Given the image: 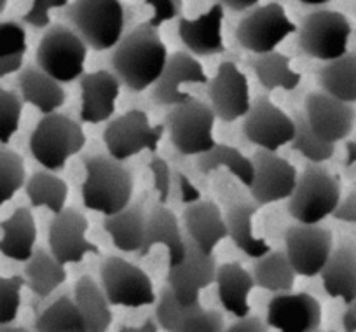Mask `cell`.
<instances>
[{"instance_id": "cell-1", "label": "cell", "mask_w": 356, "mask_h": 332, "mask_svg": "<svg viewBox=\"0 0 356 332\" xmlns=\"http://www.w3.org/2000/svg\"><path fill=\"white\" fill-rule=\"evenodd\" d=\"M168 56L159 32L147 22L126 32L112 47L111 67L122 88L131 93H143L159 79Z\"/></svg>"}, {"instance_id": "cell-2", "label": "cell", "mask_w": 356, "mask_h": 332, "mask_svg": "<svg viewBox=\"0 0 356 332\" xmlns=\"http://www.w3.org/2000/svg\"><path fill=\"white\" fill-rule=\"evenodd\" d=\"M86 179L82 184V203L88 210L114 215L133 200L131 170L111 154H88L82 157Z\"/></svg>"}, {"instance_id": "cell-3", "label": "cell", "mask_w": 356, "mask_h": 332, "mask_svg": "<svg viewBox=\"0 0 356 332\" xmlns=\"http://www.w3.org/2000/svg\"><path fill=\"white\" fill-rule=\"evenodd\" d=\"M65 18L93 51L112 49L124 35L126 8L121 0H74Z\"/></svg>"}, {"instance_id": "cell-4", "label": "cell", "mask_w": 356, "mask_h": 332, "mask_svg": "<svg viewBox=\"0 0 356 332\" xmlns=\"http://www.w3.org/2000/svg\"><path fill=\"white\" fill-rule=\"evenodd\" d=\"M341 180L328 172L323 163H309L297 177L293 193L290 194L289 214L300 224H320L341 201Z\"/></svg>"}, {"instance_id": "cell-5", "label": "cell", "mask_w": 356, "mask_h": 332, "mask_svg": "<svg viewBox=\"0 0 356 332\" xmlns=\"http://www.w3.org/2000/svg\"><path fill=\"white\" fill-rule=\"evenodd\" d=\"M88 136L75 119L67 114H46L30 135V152L33 159L49 172H60L68 159L84 149Z\"/></svg>"}, {"instance_id": "cell-6", "label": "cell", "mask_w": 356, "mask_h": 332, "mask_svg": "<svg viewBox=\"0 0 356 332\" xmlns=\"http://www.w3.org/2000/svg\"><path fill=\"white\" fill-rule=\"evenodd\" d=\"M215 116L207 102L191 98L170 109L164 119V128L170 133V142L182 156H200L215 145Z\"/></svg>"}, {"instance_id": "cell-7", "label": "cell", "mask_w": 356, "mask_h": 332, "mask_svg": "<svg viewBox=\"0 0 356 332\" xmlns=\"http://www.w3.org/2000/svg\"><path fill=\"white\" fill-rule=\"evenodd\" d=\"M88 44L67 25H49L35 51V63L61 84L84 74Z\"/></svg>"}, {"instance_id": "cell-8", "label": "cell", "mask_w": 356, "mask_h": 332, "mask_svg": "<svg viewBox=\"0 0 356 332\" xmlns=\"http://www.w3.org/2000/svg\"><path fill=\"white\" fill-rule=\"evenodd\" d=\"M297 44L306 56L330 61L348 53L353 29L342 13L316 9L302 18L297 26Z\"/></svg>"}, {"instance_id": "cell-9", "label": "cell", "mask_w": 356, "mask_h": 332, "mask_svg": "<svg viewBox=\"0 0 356 332\" xmlns=\"http://www.w3.org/2000/svg\"><path fill=\"white\" fill-rule=\"evenodd\" d=\"M100 285L112 306L142 308L156 304L157 301L150 276L119 255H111L102 261Z\"/></svg>"}, {"instance_id": "cell-10", "label": "cell", "mask_w": 356, "mask_h": 332, "mask_svg": "<svg viewBox=\"0 0 356 332\" xmlns=\"http://www.w3.org/2000/svg\"><path fill=\"white\" fill-rule=\"evenodd\" d=\"M296 32L297 25L290 22L283 6L271 2L250 9L248 15L238 23L236 40L245 51L264 54L276 51L286 37Z\"/></svg>"}, {"instance_id": "cell-11", "label": "cell", "mask_w": 356, "mask_h": 332, "mask_svg": "<svg viewBox=\"0 0 356 332\" xmlns=\"http://www.w3.org/2000/svg\"><path fill=\"white\" fill-rule=\"evenodd\" d=\"M163 133L164 125L152 126L145 112L133 109L107 122L104 129V143L112 157L128 161L143 150L156 152Z\"/></svg>"}, {"instance_id": "cell-12", "label": "cell", "mask_w": 356, "mask_h": 332, "mask_svg": "<svg viewBox=\"0 0 356 332\" xmlns=\"http://www.w3.org/2000/svg\"><path fill=\"white\" fill-rule=\"evenodd\" d=\"M293 133V118L273 104L266 95H259L252 100L250 111L243 118V135L259 149L278 152L282 147L292 142Z\"/></svg>"}, {"instance_id": "cell-13", "label": "cell", "mask_w": 356, "mask_h": 332, "mask_svg": "<svg viewBox=\"0 0 356 332\" xmlns=\"http://www.w3.org/2000/svg\"><path fill=\"white\" fill-rule=\"evenodd\" d=\"M334 251V235L320 224L290 226L285 232V252L299 276L313 278L327 264Z\"/></svg>"}, {"instance_id": "cell-14", "label": "cell", "mask_w": 356, "mask_h": 332, "mask_svg": "<svg viewBox=\"0 0 356 332\" xmlns=\"http://www.w3.org/2000/svg\"><path fill=\"white\" fill-rule=\"evenodd\" d=\"M218 262L213 254H204L200 246L186 235V255L178 264L170 266L166 285L182 304L200 301L201 290L215 283Z\"/></svg>"}, {"instance_id": "cell-15", "label": "cell", "mask_w": 356, "mask_h": 332, "mask_svg": "<svg viewBox=\"0 0 356 332\" xmlns=\"http://www.w3.org/2000/svg\"><path fill=\"white\" fill-rule=\"evenodd\" d=\"M253 161V182L248 187L250 196L259 207L289 200L297 182V168L285 157L273 150L257 149Z\"/></svg>"}, {"instance_id": "cell-16", "label": "cell", "mask_w": 356, "mask_h": 332, "mask_svg": "<svg viewBox=\"0 0 356 332\" xmlns=\"http://www.w3.org/2000/svg\"><path fill=\"white\" fill-rule=\"evenodd\" d=\"M89 221L77 208H63L53 215L47 229L49 252L61 264H77L88 254H100L95 243L88 239Z\"/></svg>"}, {"instance_id": "cell-17", "label": "cell", "mask_w": 356, "mask_h": 332, "mask_svg": "<svg viewBox=\"0 0 356 332\" xmlns=\"http://www.w3.org/2000/svg\"><path fill=\"white\" fill-rule=\"evenodd\" d=\"M156 318L161 329L168 332H222L225 329L220 311L207 310L201 301L182 304L168 285L157 294Z\"/></svg>"}, {"instance_id": "cell-18", "label": "cell", "mask_w": 356, "mask_h": 332, "mask_svg": "<svg viewBox=\"0 0 356 332\" xmlns=\"http://www.w3.org/2000/svg\"><path fill=\"white\" fill-rule=\"evenodd\" d=\"M208 98L215 116L224 122L243 119L250 111L248 79L234 61H222L213 77L208 81Z\"/></svg>"}, {"instance_id": "cell-19", "label": "cell", "mask_w": 356, "mask_h": 332, "mask_svg": "<svg viewBox=\"0 0 356 332\" xmlns=\"http://www.w3.org/2000/svg\"><path fill=\"white\" fill-rule=\"evenodd\" d=\"M203 65L187 51H177L168 56L159 79L150 88V102L159 107H175L191 100L193 95L184 93L182 84H208Z\"/></svg>"}, {"instance_id": "cell-20", "label": "cell", "mask_w": 356, "mask_h": 332, "mask_svg": "<svg viewBox=\"0 0 356 332\" xmlns=\"http://www.w3.org/2000/svg\"><path fill=\"white\" fill-rule=\"evenodd\" d=\"M304 114L311 129L328 143H337L348 139L356 121L353 104L337 100L325 91H313L307 95L304 102Z\"/></svg>"}, {"instance_id": "cell-21", "label": "cell", "mask_w": 356, "mask_h": 332, "mask_svg": "<svg viewBox=\"0 0 356 332\" xmlns=\"http://www.w3.org/2000/svg\"><path fill=\"white\" fill-rule=\"evenodd\" d=\"M321 304L307 292L275 294L267 304V325L280 332H314L321 327Z\"/></svg>"}, {"instance_id": "cell-22", "label": "cell", "mask_w": 356, "mask_h": 332, "mask_svg": "<svg viewBox=\"0 0 356 332\" xmlns=\"http://www.w3.org/2000/svg\"><path fill=\"white\" fill-rule=\"evenodd\" d=\"M81 121L100 125L115 114V100L121 93V81L114 72L97 70L82 74L81 79Z\"/></svg>"}, {"instance_id": "cell-23", "label": "cell", "mask_w": 356, "mask_h": 332, "mask_svg": "<svg viewBox=\"0 0 356 332\" xmlns=\"http://www.w3.org/2000/svg\"><path fill=\"white\" fill-rule=\"evenodd\" d=\"M222 26H224V8L217 2L196 19L180 16L178 37L193 56H215L225 53Z\"/></svg>"}, {"instance_id": "cell-24", "label": "cell", "mask_w": 356, "mask_h": 332, "mask_svg": "<svg viewBox=\"0 0 356 332\" xmlns=\"http://www.w3.org/2000/svg\"><path fill=\"white\" fill-rule=\"evenodd\" d=\"M156 245H164L170 255V266L178 264L186 255V235L171 208L156 203L147 215L145 239L140 248V258H147Z\"/></svg>"}, {"instance_id": "cell-25", "label": "cell", "mask_w": 356, "mask_h": 332, "mask_svg": "<svg viewBox=\"0 0 356 332\" xmlns=\"http://www.w3.org/2000/svg\"><path fill=\"white\" fill-rule=\"evenodd\" d=\"M320 276L332 299H341L344 304L356 301V242L344 238L334 246Z\"/></svg>"}, {"instance_id": "cell-26", "label": "cell", "mask_w": 356, "mask_h": 332, "mask_svg": "<svg viewBox=\"0 0 356 332\" xmlns=\"http://www.w3.org/2000/svg\"><path fill=\"white\" fill-rule=\"evenodd\" d=\"M186 235L204 254H213L220 242L227 238V226L222 210L210 200H200L187 205L182 214Z\"/></svg>"}, {"instance_id": "cell-27", "label": "cell", "mask_w": 356, "mask_h": 332, "mask_svg": "<svg viewBox=\"0 0 356 332\" xmlns=\"http://www.w3.org/2000/svg\"><path fill=\"white\" fill-rule=\"evenodd\" d=\"M147 194L140 200L133 201L126 208L114 215H107L104 219V229L112 238V243L118 251L124 254H138L145 239L147 228Z\"/></svg>"}, {"instance_id": "cell-28", "label": "cell", "mask_w": 356, "mask_h": 332, "mask_svg": "<svg viewBox=\"0 0 356 332\" xmlns=\"http://www.w3.org/2000/svg\"><path fill=\"white\" fill-rule=\"evenodd\" d=\"M18 90L23 104H30L40 114H53L67 100L61 82L51 77L39 65H26L18 74Z\"/></svg>"}, {"instance_id": "cell-29", "label": "cell", "mask_w": 356, "mask_h": 332, "mask_svg": "<svg viewBox=\"0 0 356 332\" xmlns=\"http://www.w3.org/2000/svg\"><path fill=\"white\" fill-rule=\"evenodd\" d=\"M217 296L222 308L236 318L250 313V294L255 289V280L239 262H224L215 276Z\"/></svg>"}, {"instance_id": "cell-30", "label": "cell", "mask_w": 356, "mask_h": 332, "mask_svg": "<svg viewBox=\"0 0 356 332\" xmlns=\"http://www.w3.org/2000/svg\"><path fill=\"white\" fill-rule=\"evenodd\" d=\"M0 254L16 262H26L35 251L37 226L30 208L19 207L11 217L0 222Z\"/></svg>"}, {"instance_id": "cell-31", "label": "cell", "mask_w": 356, "mask_h": 332, "mask_svg": "<svg viewBox=\"0 0 356 332\" xmlns=\"http://www.w3.org/2000/svg\"><path fill=\"white\" fill-rule=\"evenodd\" d=\"M259 208L255 201L248 203V201L239 200L229 205L224 214L227 238H231L232 243L250 259H259L271 251L262 238H257L253 235V217Z\"/></svg>"}, {"instance_id": "cell-32", "label": "cell", "mask_w": 356, "mask_h": 332, "mask_svg": "<svg viewBox=\"0 0 356 332\" xmlns=\"http://www.w3.org/2000/svg\"><path fill=\"white\" fill-rule=\"evenodd\" d=\"M74 301L86 324V332H105L114 322L107 296L93 276L84 275L75 282Z\"/></svg>"}, {"instance_id": "cell-33", "label": "cell", "mask_w": 356, "mask_h": 332, "mask_svg": "<svg viewBox=\"0 0 356 332\" xmlns=\"http://www.w3.org/2000/svg\"><path fill=\"white\" fill-rule=\"evenodd\" d=\"M25 285L40 299H47L58 287L67 282V269L44 246L35 248L32 258L25 262Z\"/></svg>"}, {"instance_id": "cell-34", "label": "cell", "mask_w": 356, "mask_h": 332, "mask_svg": "<svg viewBox=\"0 0 356 332\" xmlns=\"http://www.w3.org/2000/svg\"><path fill=\"white\" fill-rule=\"evenodd\" d=\"M248 65L267 93L276 90L292 91L299 86L300 74L292 68L290 58L280 51L255 54L250 58Z\"/></svg>"}, {"instance_id": "cell-35", "label": "cell", "mask_w": 356, "mask_h": 332, "mask_svg": "<svg viewBox=\"0 0 356 332\" xmlns=\"http://www.w3.org/2000/svg\"><path fill=\"white\" fill-rule=\"evenodd\" d=\"M321 91L337 100L356 102V51H348L335 60L325 61L318 70Z\"/></svg>"}, {"instance_id": "cell-36", "label": "cell", "mask_w": 356, "mask_h": 332, "mask_svg": "<svg viewBox=\"0 0 356 332\" xmlns=\"http://www.w3.org/2000/svg\"><path fill=\"white\" fill-rule=\"evenodd\" d=\"M255 287L273 294L292 292L296 287L297 273L283 251H269L253 264Z\"/></svg>"}, {"instance_id": "cell-37", "label": "cell", "mask_w": 356, "mask_h": 332, "mask_svg": "<svg viewBox=\"0 0 356 332\" xmlns=\"http://www.w3.org/2000/svg\"><path fill=\"white\" fill-rule=\"evenodd\" d=\"M196 164L197 170L203 175H210L217 170L227 168L229 173L234 175L245 187H250L253 182V172H255L253 170V161L246 157L241 150L227 145V143L215 142L211 149L197 156Z\"/></svg>"}, {"instance_id": "cell-38", "label": "cell", "mask_w": 356, "mask_h": 332, "mask_svg": "<svg viewBox=\"0 0 356 332\" xmlns=\"http://www.w3.org/2000/svg\"><path fill=\"white\" fill-rule=\"evenodd\" d=\"M33 331L37 332H86L74 297L60 296L37 313Z\"/></svg>"}, {"instance_id": "cell-39", "label": "cell", "mask_w": 356, "mask_h": 332, "mask_svg": "<svg viewBox=\"0 0 356 332\" xmlns=\"http://www.w3.org/2000/svg\"><path fill=\"white\" fill-rule=\"evenodd\" d=\"M25 191L33 208H47L49 212H53V215L63 210L67 205V182L49 170L33 173L25 182Z\"/></svg>"}, {"instance_id": "cell-40", "label": "cell", "mask_w": 356, "mask_h": 332, "mask_svg": "<svg viewBox=\"0 0 356 332\" xmlns=\"http://www.w3.org/2000/svg\"><path fill=\"white\" fill-rule=\"evenodd\" d=\"M26 51L25 29L16 22H0V79L22 70Z\"/></svg>"}, {"instance_id": "cell-41", "label": "cell", "mask_w": 356, "mask_h": 332, "mask_svg": "<svg viewBox=\"0 0 356 332\" xmlns=\"http://www.w3.org/2000/svg\"><path fill=\"white\" fill-rule=\"evenodd\" d=\"M293 122H296V133H293V139L292 142H290V145H292V149L297 150L304 159L309 161V163H325V161H328L334 156L335 143L323 142V140L311 129L304 112H296Z\"/></svg>"}, {"instance_id": "cell-42", "label": "cell", "mask_w": 356, "mask_h": 332, "mask_svg": "<svg viewBox=\"0 0 356 332\" xmlns=\"http://www.w3.org/2000/svg\"><path fill=\"white\" fill-rule=\"evenodd\" d=\"M25 161L16 150L0 143V207L15 198L25 186Z\"/></svg>"}, {"instance_id": "cell-43", "label": "cell", "mask_w": 356, "mask_h": 332, "mask_svg": "<svg viewBox=\"0 0 356 332\" xmlns=\"http://www.w3.org/2000/svg\"><path fill=\"white\" fill-rule=\"evenodd\" d=\"M23 114L22 95L0 88V143L8 145L19 129Z\"/></svg>"}, {"instance_id": "cell-44", "label": "cell", "mask_w": 356, "mask_h": 332, "mask_svg": "<svg viewBox=\"0 0 356 332\" xmlns=\"http://www.w3.org/2000/svg\"><path fill=\"white\" fill-rule=\"evenodd\" d=\"M25 278L19 275L0 276V325L11 324L18 318L22 306V289Z\"/></svg>"}, {"instance_id": "cell-45", "label": "cell", "mask_w": 356, "mask_h": 332, "mask_svg": "<svg viewBox=\"0 0 356 332\" xmlns=\"http://www.w3.org/2000/svg\"><path fill=\"white\" fill-rule=\"evenodd\" d=\"M68 4L70 0H32L30 9L23 15V23L37 30L47 29L51 25V9L67 8Z\"/></svg>"}, {"instance_id": "cell-46", "label": "cell", "mask_w": 356, "mask_h": 332, "mask_svg": "<svg viewBox=\"0 0 356 332\" xmlns=\"http://www.w3.org/2000/svg\"><path fill=\"white\" fill-rule=\"evenodd\" d=\"M149 170L154 175V186H156L157 198H159L157 203L166 205L168 200H170L171 187H173V173H171V168L168 166V163L163 157H154L149 163Z\"/></svg>"}, {"instance_id": "cell-47", "label": "cell", "mask_w": 356, "mask_h": 332, "mask_svg": "<svg viewBox=\"0 0 356 332\" xmlns=\"http://www.w3.org/2000/svg\"><path fill=\"white\" fill-rule=\"evenodd\" d=\"M145 4L152 8L149 23L156 29L171 19L180 18L184 11V0H145Z\"/></svg>"}, {"instance_id": "cell-48", "label": "cell", "mask_w": 356, "mask_h": 332, "mask_svg": "<svg viewBox=\"0 0 356 332\" xmlns=\"http://www.w3.org/2000/svg\"><path fill=\"white\" fill-rule=\"evenodd\" d=\"M332 217L348 224H356V189H353L346 198H341L335 210L332 212Z\"/></svg>"}, {"instance_id": "cell-49", "label": "cell", "mask_w": 356, "mask_h": 332, "mask_svg": "<svg viewBox=\"0 0 356 332\" xmlns=\"http://www.w3.org/2000/svg\"><path fill=\"white\" fill-rule=\"evenodd\" d=\"M229 332H267L269 331V325L267 322H264L262 318L253 317V315H245V317L236 318V322H232L227 327Z\"/></svg>"}, {"instance_id": "cell-50", "label": "cell", "mask_w": 356, "mask_h": 332, "mask_svg": "<svg viewBox=\"0 0 356 332\" xmlns=\"http://www.w3.org/2000/svg\"><path fill=\"white\" fill-rule=\"evenodd\" d=\"M175 179H177L178 182V194H180V201H182V203L191 205L194 203V201L201 200V193L193 186V182H191L184 173L178 172L177 175H175Z\"/></svg>"}, {"instance_id": "cell-51", "label": "cell", "mask_w": 356, "mask_h": 332, "mask_svg": "<svg viewBox=\"0 0 356 332\" xmlns=\"http://www.w3.org/2000/svg\"><path fill=\"white\" fill-rule=\"evenodd\" d=\"M222 8H227L234 13H245L250 11V9L257 8L260 0H217Z\"/></svg>"}, {"instance_id": "cell-52", "label": "cell", "mask_w": 356, "mask_h": 332, "mask_svg": "<svg viewBox=\"0 0 356 332\" xmlns=\"http://www.w3.org/2000/svg\"><path fill=\"white\" fill-rule=\"evenodd\" d=\"M342 327L348 332H356V301L348 304V310L342 315Z\"/></svg>"}, {"instance_id": "cell-53", "label": "cell", "mask_w": 356, "mask_h": 332, "mask_svg": "<svg viewBox=\"0 0 356 332\" xmlns=\"http://www.w3.org/2000/svg\"><path fill=\"white\" fill-rule=\"evenodd\" d=\"M157 331H163L159 325V322H157L156 315L150 318H147L145 322H143V325H140V327H136V332H157Z\"/></svg>"}, {"instance_id": "cell-54", "label": "cell", "mask_w": 356, "mask_h": 332, "mask_svg": "<svg viewBox=\"0 0 356 332\" xmlns=\"http://www.w3.org/2000/svg\"><path fill=\"white\" fill-rule=\"evenodd\" d=\"M346 152H348L346 166H353V164H356V142L346 143Z\"/></svg>"}, {"instance_id": "cell-55", "label": "cell", "mask_w": 356, "mask_h": 332, "mask_svg": "<svg viewBox=\"0 0 356 332\" xmlns=\"http://www.w3.org/2000/svg\"><path fill=\"white\" fill-rule=\"evenodd\" d=\"M0 332H29V329L23 325H15V322H11V324L0 325Z\"/></svg>"}, {"instance_id": "cell-56", "label": "cell", "mask_w": 356, "mask_h": 332, "mask_svg": "<svg viewBox=\"0 0 356 332\" xmlns=\"http://www.w3.org/2000/svg\"><path fill=\"white\" fill-rule=\"evenodd\" d=\"M302 6H307V8H321V6H327L332 0H299Z\"/></svg>"}, {"instance_id": "cell-57", "label": "cell", "mask_w": 356, "mask_h": 332, "mask_svg": "<svg viewBox=\"0 0 356 332\" xmlns=\"http://www.w3.org/2000/svg\"><path fill=\"white\" fill-rule=\"evenodd\" d=\"M6 8H8V0H0V15L6 11Z\"/></svg>"}]
</instances>
